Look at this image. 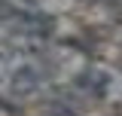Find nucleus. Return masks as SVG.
Here are the masks:
<instances>
[{"label":"nucleus","mask_w":122,"mask_h":116,"mask_svg":"<svg viewBox=\"0 0 122 116\" xmlns=\"http://www.w3.org/2000/svg\"><path fill=\"white\" fill-rule=\"evenodd\" d=\"M37 86H40L37 70H30V67H18V70L12 73V92H15V95H28V92H34Z\"/></svg>","instance_id":"obj_1"},{"label":"nucleus","mask_w":122,"mask_h":116,"mask_svg":"<svg viewBox=\"0 0 122 116\" xmlns=\"http://www.w3.org/2000/svg\"><path fill=\"white\" fill-rule=\"evenodd\" d=\"M12 15H15V9L6 3V0H0V21H3V18H12Z\"/></svg>","instance_id":"obj_2"}]
</instances>
